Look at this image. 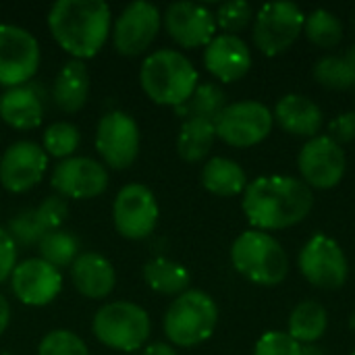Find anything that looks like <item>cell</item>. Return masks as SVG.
Instances as JSON below:
<instances>
[{"label":"cell","instance_id":"cell-1","mask_svg":"<svg viewBox=\"0 0 355 355\" xmlns=\"http://www.w3.org/2000/svg\"><path fill=\"white\" fill-rule=\"evenodd\" d=\"M314 206L312 189L297 177L266 175L248 183L243 214L258 231H279L300 225Z\"/></svg>","mask_w":355,"mask_h":355},{"label":"cell","instance_id":"cell-2","mask_svg":"<svg viewBox=\"0 0 355 355\" xmlns=\"http://www.w3.org/2000/svg\"><path fill=\"white\" fill-rule=\"evenodd\" d=\"M48 27L73 60H85L106 44L112 31V12L102 0H58L48 12Z\"/></svg>","mask_w":355,"mask_h":355},{"label":"cell","instance_id":"cell-3","mask_svg":"<svg viewBox=\"0 0 355 355\" xmlns=\"http://www.w3.org/2000/svg\"><path fill=\"white\" fill-rule=\"evenodd\" d=\"M139 83L152 102L177 108L191 98L200 77L193 62L183 52L162 48L141 62Z\"/></svg>","mask_w":355,"mask_h":355},{"label":"cell","instance_id":"cell-4","mask_svg":"<svg viewBox=\"0 0 355 355\" xmlns=\"http://www.w3.org/2000/svg\"><path fill=\"white\" fill-rule=\"evenodd\" d=\"M231 262L248 281L275 287L289 275V258L283 245L266 231H243L231 245Z\"/></svg>","mask_w":355,"mask_h":355},{"label":"cell","instance_id":"cell-5","mask_svg":"<svg viewBox=\"0 0 355 355\" xmlns=\"http://www.w3.org/2000/svg\"><path fill=\"white\" fill-rule=\"evenodd\" d=\"M216 324L218 308L214 300L200 289H187L177 295L164 314L166 339L177 347H196L208 341Z\"/></svg>","mask_w":355,"mask_h":355},{"label":"cell","instance_id":"cell-6","mask_svg":"<svg viewBox=\"0 0 355 355\" xmlns=\"http://www.w3.org/2000/svg\"><path fill=\"white\" fill-rule=\"evenodd\" d=\"M150 316L148 312L131 302H112L102 306L92 322L96 339L116 352L141 349L150 339Z\"/></svg>","mask_w":355,"mask_h":355},{"label":"cell","instance_id":"cell-7","mask_svg":"<svg viewBox=\"0 0 355 355\" xmlns=\"http://www.w3.org/2000/svg\"><path fill=\"white\" fill-rule=\"evenodd\" d=\"M275 125L272 110L258 100L227 104L214 119L216 137L233 148H252L264 141Z\"/></svg>","mask_w":355,"mask_h":355},{"label":"cell","instance_id":"cell-8","mask_svg":"<svg viewBox=\"0 0 355 355\" xmlns=\"http://www.w3.org/2000/svg\"><path fill=\"white\" fill-rule=\"evenodd\" d=\"M254 19V44L262 54L277 56L304 33L306 15L293 2H268Z\"/></svg>","mask_w":355,"mask_h":355},{"label":"cell","instance_id":"cell-9","mask_svg":"<svg viewBox=\"0 0 355 355\" xmlns=\"http://www.w3.org/2000/svg\"><path fill=\"white\" fill-rule=\"evenodd\" d=\"M297 264L310 285L327 291L343 287L349 275V262L345 252L333 237L324 233H316L306 241L300 252Z\"/></svg>","mask_w":355,"mask_h":355},{"label":"cell","instance_id":"cell-10","mask_svg":"<svg viewBox=\"0 0 355 355\" xmlns=\"http://www.w3.org/2000/svg\"><path fill=\"white\" fill-rule=\"evenodd\" d=\"M160 208L154 191L144 183L125 185L112 204V223L125 239H146L158 225Z\"/></svg>","mask_w":355,"mask_h":355},{"label":"cell","instance_id":"cell-11","mask_svg":"<svg viewBox=\"0 0 355 355\" xmlns=\"http://www.w3.org/2000/svg\"><path fill=\"white\" fill-rule=\"evenodd\" d=\"M40 67V44L23 27L0 25V85L10 89L25 85Z\"/></svg>","mask_w":355,"mask_h":355},{"label":"cell","instance_id":"cell-12","mask_svg":"<svg viewBox=\"0 0 355 355\" xmlns=\"http://www.w3.org/2000/svg\"><path fill=\"white\" fill-rule=\"evenodd\" d=\"M96 152L114 171L131 166L139 154V127L135 119L123 110L106 112L96 129Z\"/></svg>","mask_w":355,"mask_h":355},{"label":"cell","instance_id":"cell-13","mask_svg":"<svg viewBox=\"0 0 355 355\" xmlns=\"http://www.w3.org/2000/svg\"><path fill=\"white\" fill-rule=\"evenodd\" d=\"M302 181L312 189H333L341 183L347 168L343 148L329 135L308 139L297 156Z\"/></svg>","mask_w":355,"mask_h":355},{"label":"cell","instance_id":"cell-14","mask_svg":"<svg viewBox=\"0 0 355 355\" xmlns=\"http://www.w3.org/2000/svg\"><path fill=\"white\" fill-rule=\"evenodd\" d=\"M162 25L160 10L144 0L127 4L112 25V44L123 56H139L156 40Z\"/></svg>","mask_w":355,"mask_h":355},{"label":"cell","instance_id":"cell-15","mask_svg":"<svg viewBox=\"0 0 355 355\" xmlns=\"http://www.w3.org/2000/svg\"><path fill=\"white\" fill-rule=\"evenodd\" d=\"M50 183L64 200H89L106 191L108 171L94 158L71 156L52 168Z\"/></svg>","mask_w":355,"mask_h":355},{"label":"cell","instance_id":"cell-16","mask_svg":"<svg viewBox=\"0 0 355 355\" xmlns=\"http://www.w3.org/2000/svg\"><path fill=\"white\" fill-rule=\"evenodd\" d=\"M48 171V154L35 141H15L0 158V185L10 193L35 187Z\"/></svg>","mask_w":355,"mask_h":355},{"label":"cell","instance_id":"cell-17","mask_svg":"<svg viewBox=\"0 0 355 355\" xmlns=\"http://www.w3.org/2000/svg\"><path fill=\"white\" fill-rule=\"evenodd\" d=\"M10 287L21 304L42 308L58 297L62 289V275L42 258H29L15 266Z\"/></svg>","mask_w":355,"mask_h":355},{"label":"cell","instance_id":"cell-18","mask_svg":"<svg viewBox=\"0 0 355 355\" xmlns=\"http://www.w3.org/2000/svg\"><path fill=\"white\" fill-rule=\"evenodd\" d=\"M162 21L168 35L181 48H206L216 37V17L204 4L173 2L168 4Z\"/></svg>","mask_w":355,"mask_h":355},{"label":"cell","instance_id":"cell-19","mask_svg":"<svg viewBox=\"0 0 355 355\" xmlns=\"http://www.w3.org/2000/svg\"><path fill=\"white\" fill-rule=\"evenodd\" d=\"M67 214H69L67 200L60 196H50L35 208H29L19 216H15L8 225V233L15 239V243L37 245L48 233L62 229Z\"/></svg>","mask_w":355,"mask_h":355},{"label":"cell","instance_id":"cell-20","mask_svg":"<svg viewBox=\"0 0 355 355\" xmlns=\"http://www.w3.org/2000/svg\"><path fill=\"white\" fill-rule=\"evenodd\" d=\"M204 64L223 83L239 81L252 69L250 46L239 35L220 33L204 50Z\"/></svg>","mask_w":355,"mask_h":355},{"label":"cell","instance_id":"cell-21","mask_svg":"<svg viewBox=\"0 0 355 355\" xmlns=\"http://www.w3.org/2000/svg\"><path fill=\"white\" fill-rule=\"evenodd\" d=\"M275 121L283 131L295 137H316L322 129L324 114L320 106L304 94H287L283 96L272 112Z\"/></svg>","mask_w":355,"mask_h":355},{"label":"cell","instance_id":"cell-22","mask_svg":"<svg viewBox=\"0 0 355 355\" xmlns=\"http://www.w3.org/2000/svg\"><path fill=\"white\" fill-rule=\"evenodd\" d=\"M71 281L83 297L104 300L114 289L116 272L114 266L102 254L83 252L71 264Z\"/></svg>","mask_w":355,"mask_h":355},{"label":"cell","instance_id":"cell-23","mask_svg":"<svg viewBox=\"0 0 355 355\" xmlns=\"http://www.w3.org/2000/svg\"><path fill=\"white\" fill-rule=\"evenodd\" d=\"M0 119L19 131L35 129L44 119V104L35 87L19 85L0 96Z\"/></svg>","mask_w":355,"mask_h":355},{"label":"cell","instance_id":"cell-24","mask_svg":"<svg viewBox=\"0 0 355 355\" xmlns=\"http://www.w3.org/2000/svg\"><path fill=\"white\" fill-rule=\"evenodd\" d=\"M89 94V73L83 60H69L52 85V100L62 112H79Z\"/></svg>","mask_w":355,"mask_h":355},{"label":"cell","instance_id":"cell-25","mask_svg":"<svg viewBox=\"0 0 355 355\" xmlns=\"http://www.w3.org/2000/svg\"><path fill=\"white\" fill-rule=\"evenodd\" d=\"M202 185L214 196L233 198L245 191L248 175L245 171L231 158H210L202 168Z\"/></svg>","mask_w":355,"mask_h":355},{"label":"cell","instance_id":"cell-26","mask_svg":"<svg viewBox=\"0 0 355 355\" xmlns=\"http://www.w3.org/2000/svg\"><path fill=\"white\" fill-rule=\"evenodd\" d=\"M144 281L156 293L181 295L187 291L191 275L179 262H173L168 258H154L144 266Z\"/></svg>","mask_w":355,"mask_h":355},{"label":"cell","instance_id":"cell-27","mask_svg":"<svg viewBox=\"0 0 355 355\" xmlns=\"http://www.w3.org/2000/svg\"><path fill=\"white\" fill-rule=\"evenodd\" d=\"M216 129L206 119H185L177 135V152L185 162H200L212 150Z\"/></svg>","mask_w":355,"mask_h":355},{"label":"cell","instance_id":"cell-28","mask_svg":"<svg viewBox=\"0 0 355 355\" xmlns=\"http://www.w3.org/2000/svg\"><path fill=\"white\" fill-rule=\"evenodd\" d=\"M329 314L322 304L318 302H302L289 316V335L300 345H312L327 333Z\"/></svg>","mask_w":355,"mask_h":355},{"label":"cell","instance_id":"cell-29","mask_svg":"<svg viewBox=\"0 0 355 355\" xmlns=\"http://www.w3.org/2000/svg\"><path fill=\"white\" fill-rule=\"evenodd\" d=\"M225 106L227 96L218 83H198L191 98L175 110L185 119H206L214 123V119L225 110Z\"/></svg>","mask_w":355,"mask_h":355},{"label":"cell","instance_id":"cell-30","mask_svg":"<svg viewBox=\"0 0 355 355\" xmlns=\"http://www.w3.org/2000/svg\"><path fill=\"white\" fill-rule=\"evenodd\" d=\"M304 33L312 44L320 48H335L343 40V23L335 12L327 8H316L306 15Z\"/></svg>","mask_w":355,"mask_h":355},{"label":"cell","instance_id":"cell-31","mask_svg":"<svg viewBox=\"0 0 355 355\" xmlns=\"http://www.w3.org/2000/svg\"><path fill=\"white\" fill-rule=\"evenodd\" d=\"M40 258L48 264H52L54 268H71V264L77 260L79 256V241L75 235H71L64 229H58L54 233H48L40 243Z\"/></svg>","mask_w":355,"mask_h":355},{"label":"cell","instance_id":"cell-32","mask_svg":"<svg viewBox=\"0 0 355 355\" xmlns=\"http://www.w3.org/2000/svg\"><path fill=\"white\" fill-rule=\"evenodd\" d=\"M314 77L329 89H352L355 87V69L345 56H322L314 64Z\"/></svg>","mask_w":355,"mask_h":355},{"label":"cell","instance_id":"cell-33","mask_svg":"<svg viewBox=\"0 0 355 355\" xmlns=\"http://www.w3.org/2000/svg\"><path fill=\"white\" fill-rule=\"evenodd\" d=\"M81 144V133L75 125L67 123V121H58L52 123L46 131H44V152L52 158H71L77 148Z\"/></svg>","mask_w":355,"mask_h":355},{"label":"cell","instance_id":"cell-34","mask_svg":"<svg viewBox=\"0 0 355 355\" xmlns=\"http://www.w3.org/2000/svg\"><path fill=\"white\" fill-rule=\"evenodd\" d=\"M37 355H89L83 339L71 331H50L37 347Z\"/></svg>","mask_w":355,"mask_h":355},{"label":"cell","instance_id":"cell-35","mask_svg":"<svg viewBox=\"0 0 355 355\" xmlns=\"http://www.w3.org/2000/svg\"><path fill=\"white\" fill-rule=\"evenodd\" d=\"M214 17H216V27H220L229 35H237L254 19V8L243 0H233L220 4Z\"/></svg>","mask_w":355,"mask_h":355},{"label":"cell","instance_id":"cell-36","mask_svg":"<svg viewBox=\"0 0 355 355\" xmlns=\"http://www.w3.org/2000/svg\"><path fill=\"white\" fill-rule=\"evenodd\" d=\"M302 347L304 345H300L289 333L268 331L258 339L254 355H302Z\"/></svg>","mask_w":355,"mask_h":355},{"label":"cell","instance_id":"cell-37","mask_svg":"<svg viewBox=\"0 0 355 355\" xmlns=\"http://www.w3.org/2000/svg\"><path fill=\"white\" fill-rule=\"evenodd\" d=\"M329 137L335 139L339 146L341 144H349L355 139V110H347L337 114L331 123H329Z\"/></svg>","mask_w":355,"mask_h":355},{"label":"cell","instance_id":"cell-38","mask_svg":"<svg viewBox=\"0 0 355 355\" xmlns=\"http://www.w3.org/2000/svg\"><path fill=\"white\" fill-rule=\"evenodd\" d=\"M17 266V243L8 231L0 227V283L10 279Z\"/></svg>","mask_w":355,"mask_h":355},{"label":"cell","instance_id":"cell-39","mask_svg":"<svg viewBox=\"0 0 355 355\" xmlns=\"http://www.w3.org/2000/svg\"><path fill=\"white\" fill-rule=\"evenodd\" d=\"M144 355H179V354H177V352L173 349V345H168V343H150V345H146Z\"/></svg>","mask_w":355,"mask_h":355},{"label":"cell","instance_id":"cell-40","mask_svg":"<svg viewBox=\"0 0 355 355\" xmlns=\"http://www.w3.org/2000/svg\"><path fill=\"white\" fill-rule=\"evenodd\" d=\"M8 322H10V306H8L6 297L0 293V335L6 331Z\"/></svg>","mask_w":355,"mask_h":355},{"label":"cell","instance_id":"cell-41","mask_svg":"<svg viewBox=\"0 0 355 355\" xmlns=\"http://www.w3.org/2000/svg\"><path fill=\"white\" fill-rule=\"evenodd\" d=\"M345 58H347V60L352 62V67H354V69H355V44H354V46H352V48H349V50H347Z\"/></svg>","mask_w":355,"mask_h":355},{"label":"cell","instance_id":"cell-42","mask_svg":"<svg viewBox=\"0 0 355 355\" xmlns=\"http://www.w3.org/2000/svg\"><path fill=\"white\" fill-rule=\"evenodd\" d=\"M2 355H8V354H2Z\"/></svg>","mask_w":355,"mask_h":355},{"label":"cell","instance_id":"cell-43","mask_svg":"<svg viewBox=\"0 0 355 355\" xmlns=\"http://www.w3.org/2000/svg\"><path fill=\"white\" fill-rule=\"evenodd\" d=\"M352 355H355V352H354V354H352Z\"/></svg>","mask_w":355,"mask_h":355}]
</instances>
